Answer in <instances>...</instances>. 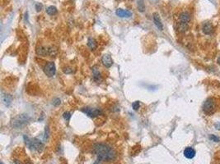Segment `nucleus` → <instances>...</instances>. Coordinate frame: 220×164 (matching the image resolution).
Wrapping results in <instances>:
<instances>
[{"mask_svg":"<svg viewBox=\"0 0 220 164\" xmlns=\"http://www.w3.org/2000/svg\"><path fill=\"white\" fill-rule=\"evenodd\" d=\"M138 7L140 12L144 11V5H143V0H138Z\"/></svg>","mask_w":220,"mask_h":164,"instance_id":"6ab92c4d","label":"nucleus"},{"mask_svg":"<svg viewBox=\"0 0 220 164\" xmlns=\"http://www.w3.org/2000/svg\"><path fill=\"white\" fill-rule=\"evenodd\" d=\"M46 12H47V14H49V15H50V16L55 15V14L57 13V8H56L54 6H50L46 8Z\"/></svg>","mask_w":220,"mask_h":164,"instance_id":"f3484780","label":"nucleus"},{"mask_svg":"<svg viewBox=\"0 0 220 164\" xmlns=\"http://www.w3.org/2000/svg\"><path fill=\"white\" fill-rule=\"evenodd\" d=\"M153 19L154 24H155L156 26L158 28V30H163V25H162V23L160 16L158 15V13L154 12V13L153 14Z\"/></svg>","mask_w":220,"mask_h":164,"instance_id":"6e6552de","label":"nucleus"},{"mask_svg":"<svg viewBox=\"0 0 220 164\" xmlns=\"http://www.w3.org/2000/svg\"><path fill=\"white\" fill-rule=\"evenodd\" d=\"M42 7H43V6H42V4H41V3H36V10L37 12L41 11Z\"/></svg>","mask_w":220,"mask_h":164,"instance_id":"5701e85b","label":"nucleus"},{"mask_svg":"<svg viewBox=\"0 0 220 164\" xmlns=\"http://www.w3.org/2000/svg\"><path fill=\"white\" fill-rule=\"evenodd\" d=\"M31 118L28 114L22 113L16 116L15 118H13L12 120V126L14 128H22L23 126H25L28 122L30 121Z\"/></svg>","mask_w":220,"mask_h":164,"instance_id":"f03ea898","label":"nucleus"},{"mask_svg":"<svg viewBox=\"0 0 220 164\" xmlns=\"http://www.w3.org/2000/svg\"><path fill=\"white\" fill-rule=\"evenodd\" d=\"M139 106H140V103L139 101H135L132 104V107H133V109L134 111H137L139 108Z\"/></svg>","mask_w":220,"mask_h":164,"instance_id":"aec40b11","label":"nucleus"},{"mask_svg":"<svg viewBox=\"0 0 220 164\" xmlns=\"http://www.w3.org/2000/svg\"><path fill=\"white\" fill-rule=\"evenodd\" d=\"M209 139H210V140H213V141H214V142H219V141H220L219 138L217 137L216 135H209Z\"/></svg>","mask_w":220,"mask_h":164,"instance_id":"412c9836","label":"nucleus"},{"mask_svg":"<svg viewBox=\"0 0 220 164\" xmlns=\"http://www.w3.org/2000/svg\"><path fill=\"white\" fill-rule=\"evenodd\" d=\"M178 29L181 32H185L187 30V29H188V24L187 23H183V22H181L179 24V26H178Z\"/></svg>","mask_w":220,"mask_h":164,"instance_id":"a211bd4d","label":"nucleus"},{"mask_svg":"<svg viewBox=\"0 0 220 164\" xmlns=\"http://www.w3.org/2000/svg\"><path fill=\"white\" fill-rule=\"evenodd\" d=\"M2 100L3 102V104L6 106H9L12 101V97L10 95H8V93H3L2 95Z\"/></svg>","mask_w":220,"mask_h":164,"instance_id":"ddd939ff","label":"nucleus"},{"mask_svg":"<svg viewBox=\"0 0 220 164\" xmlns=\"http://www.w3.org/2000/svg\"><path fill=\"white\" fill-rule=\"evenodd\" d=\"M27 144H29V147L31 149H34V150L39 152V153H40L44 149V144H42L40 141H39V140H37L36 139H31V141L27 142Z\"/></svg>","mask_w":220,"mask_h":164,"instance_id":"20e7f679","label":"nucleus"},{"mask_svg":"<svg viewBox=\"0 0 220 164\" xmlns=\"http://www.w3.org/2000/svg\"><path fill=\"white\" fill-rule=\"evenodd\" d=\"M70 118H71V114H70V112H65L64 113V118L65 120L68 121L70 119Z\"/></svg>","mask_w":220,"mask_h":164,"instance_id":"4be33fe9","label":"nucleus"},{"mask_svg":"<svg viewBox=\"0 0 220 164\" xmlns=\"http://www.w3.org/2000/svg\"><path fill=\"white\" fill-rule=\"evenodd\" d=\"M195 150L191 147H187L184 150V156L188 159L193 158L195 156Z\"/></svg>","mask_w":220,"mask_h":164,"instance_id":"9d476101","label":"nucleus"},{"mask_svg":"<svg viewBox=\"0 0 220 164\" xmlns=\"http://www.w3.org/2000/svg\"><path fill=\"white\" fill-rule=\"evenodd\" d=\"M1 164H3V162H2V163H1Z\"/></svg>","mask_w":220,"mask_h":164,"instance_id":"c756f323","label":"nucleus"},{"mask_svg":"<svg viewBox=\"0 0 220 164\" xmlns=\"http://www.w3.org/2000/svg\"><path fill=\"white\" fill-rule=\"evenodd\" d=\"M93 151L100 160L111 161L115 158V152L113 149L105 144H96L93 147Z\"/></svg>","mask_w":220,"mask_h":164,"instance_id":"f257e3e1","label":"nucleus"},{"mask_svg":"<svg viewBox=\"0 0 220 164\" xmlns=\"http://www.w3.org/2000/svg\"><path fill=\"white\" fill-rule=\"evenodd\" d=\"M36 53H37V54L40 55V56L49 55V53H50V48H48V47H40V48L37 49Z\"/></svg>","mask_w":220,"mask_h":164,"instance_id":"4468645a","label":"nucleus"},{"mask_svg":"<svg viewBox=\"0 0 220 164\" xmlns=\"http://www.w3.org/2000/svg\"><path fill=\"white\" fill-rule=\"evenodd\" d=\"M94 164H99V163H98V162H95Z\"/></svg>","mask_w":220,"mask_h":164,"instance_id":"cd10ccee","label":"nucleus"},{"mask_svg":"<svg viewBox=\"0 0 220 164\" xmlns=\"http://www.w3.org/2000/svg\"><path fill=\"white\" fill-rule=\"evenodd\" d=\"M26 164H32V163H31V162H27Z\"/></svg>","mask_w":220,"mask_h":164,"instance_id":"c85d7f7f","label":"nucleus"},{"mask_svg":"<svg viewBox=\"0 0 220 164\" xmlns=\"http://www.w3.org/2000/svg\"><path fill=\"white\" fill-rule=\"evenodd\" d=\"M216 109V104L212 98H209L204 103L203 111L205 114H212Z\"/></svg>","mask_w":220,"mask_h":164,"instance_id":"7ed1b4c3","label":"nucleus"},{"mask_svg":"<svg viewBox=\"0 0 220 164\" xmlns=\"http://www.w3.org/2000/svg\"><path fill=\"white\" fill-rule=\"evenodd\" d=\"M84 113H86L90 118H96V116L101 114V111L98 108H92V107H86L82 110Z\"/></svg>","mask_w":220,"mask_h":164,"instance_id":"423d86ee","label":"nucleus"},{"mask_svg":"<svg viewBox=\"0 0 220 164\" xmlns=\"http://www.w3.org/2000/svg\"><path fill=\"white\" fill-rule=\"evenodd\" d=\"M115 14L120 17H130L132 16V12H131L128 10H125V9H121V8L117 9L115 11Z\"/></svg>","mask_w":220,"mask_h":164,"instance_id":"1a4fd4ad","label":"nucleus"},{"mask_svg":"<svg viewBox=\"0 0 220 164\" xmlns=\"http://www.w3.org/2000/svg\"><path fill=\"white\" fill-rule=\"evenodd\" d=\"M92 72H93V79L98 82L101 80V74L99 72V70L97 68V67H94L92 69Z\"/></svg>","mask_w":220,"mask_h":164,"instance_id":"dca6fc26","label":"nucleus"},{"mask_svg":"<svg viewBox=\"0 0 220 164\" xmlns=\"http://www.w3.org/2000/svg\"><path fill=\"white\" fill-rule=\"evenodd\" d=\"M179 19L181 21V22H183V23H188L190 22V15L186 12H181L180 14V17H179Z\"/></svg>","mask_w":220,"mask_h":164,"instance_id":"f8f14e48","label":"nucleus"},{"mask_svg":"<svg viewBox=\"0 0 220 164\" xmlns=\"http://www.w3.org/2000/svg\"><path fill=\"white\" fill-rule=\"evenodd\" d=\"M218 64L220 65V56H219V57H218Z\"/></svg>","mask_w":220,"mask_h":164,"instance_id":"bb28decb","label":"nucleus"},{"mask_svg":"<svg viewBox=\"0 0 220 164\" xmlns=\"http://www.w3.org/2000/svg\"><path fill=\"white\" fill-rule=\"evenodd\" d=\"M64 73H71V72H73V70H72L71 68L68 67V68H65V69L64 70Z\"/></svg>","mask_w":220,"mask_h":164,"instance_id":"a878e982","label":"nucleus"},{"mask_svg":"<svg viewBox=\"0 0 220 164\" xmlns=\"http://www.w3.org/2000/svg\"><path fill=\"white\" fill-rule=\"evenodd\" d=\"M202 30L205 35H210L212 34V32L214 30V26L210 22H206L204 24L202 27Z\"/></svg>","mask_w":220,"mask_h":164,"instance_id":"9b49d317","label":"nucleus"},{"mask_svg":"<svg viewBox=\"0 0 220 164\" xmlns=\"http://www.w3.org/2000/svg\"><path fill=\"white\" fill-rule=\"evenodd\" d=\"M44 72L45 73V75L49 77H52L55 75L56 72V67H55V64L53 62H50L47 65L45 66L44 68Z\"/></svg>","mask_w":220,"mask_h":164,"instance_id":"39448f33","label":"nucleus"},{"mask_svg":"<svg viewBox=\"0 0 220 164\" xmlns=\"http://www.w3.org/2000/svg\"><path fill=\"white\" fill-rule=\"evenodd\" d=\"M53 104L55 105V106L60 104V99H59V98H56V99L54 100V102H53Z\"/></svg>","mask_w":220,"mask_h":164,"instance_id":"b1692460","label":"nucleus"},{"mask_svg":"<svg viewBox=\"0 0 220 164\" xmlns=\"http://www.w3.org/2000/svg\"><path fill=\"white\" fill-rule=\"evenodd\" d=\"M101 63L106 67H111L113 65V60L109 54H104L101 58Z\"/></svg>","mask_w":220,"mask_h":164,"instance_id":"0eeeda50","label":"nucleus"},{"mask_svg":"<svg viewBox=\"0 0 220 164\" xmlns=\"http://www.w3.org/2000/svg\"><path fill=\"white\" fill-rule=\"evenodd\" d=\"M214 127L216 128V130H220V121H218V122H216V123L214 124Z\"/></svg>","mask_w":220,"mask_h":164,"instance_id":"393cba45","label":"nucleus"},{"mask_svg":"<svg viewBox=\"0 0 220 164\" xmlns=\"http://www.w3.org/2000/svg\"><path fill=\"white\" fill-rule=\"evenodd\" d=\"M87 46L89 47L92 50H95L97 49V41L95 40L94 38H92V37L88 38V40H87Z\"/></svg>","mask_w":220,"mask_h":164,"instance_id":"2eb2a0df","label":"nucleus"}]
</instances>
